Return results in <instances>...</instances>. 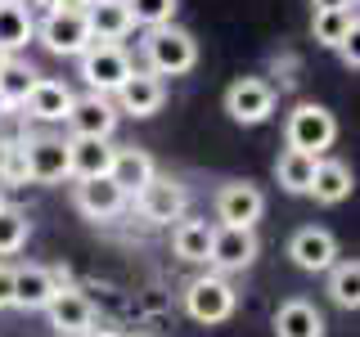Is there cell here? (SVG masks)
Here are the masks:
<instances>
[{
    "label": "cell",
    "instance_id": "obj_1",
    "mask_svg": "<svg viewBox=\"0 0 360 337\" xmlns=\"http://www.w3.org/2000/svg\"><path fill=\"white\" fill-rule=\"evenodd\" d=\"M140 45H144V72H153L158 81H162V77H185V72H194V63H198V41L189 37L185 27H176V22L149 27Z\"/></svg>",
    "mask_w": 360,
    "mask_h": 337
},
{
    "label": "cell",
    "instance_id": "obj_2",
    "mask_svg": "<svg viewBox=\"0 0 360 337\" xmlns=\"http://www.w3.org/2000/svg\"><path fill=\"white\" fill-rule=\"evenodd\" d=\"M284 140L292 153H307V157H324L338 140V117L324 104H297L288 112V126Z\"/></svg>",
    "mask_w": 360,
    "mask_h": 337
},
{
    "label": "cell",
    "instance_id": "obj_3",
    "mask_svg": "<svg viewBox=\"0 0 360 337\" xmlns=\"http://www.w3.org/2000/svg\"><path fill=\"white\" fill-rule=\"evenodd\" d=\"M239 306V292L230 288L225 275H198L185 288V315L194 324H225Z\"/></svg>",
    "mask_w": 360,
    "mask_h": 337
},
{
    "label": "cell",
    "instance_id": "obj_4",
    "mask_svg": "<svg viewBox=\"0 0 360 337\" xmlns=\"http://www.w3.org/2000/svg\"><path fill=\"white\" fill-rule=\"evenodd\" d=\"M135 72L131 54L122 45H108V41H95L90 50L82 54V81L90 86V95H117V86Z\"/></svg>",
    "mask_w": 360,
    "mask_h": 337
},
{
    "label": "cell",
    "instance_id": "obj_5",
    "mask_svg": "<svg viewBox=\"0 0 360 337\" xmlns=\"http://www.w3.org/2000/svg\"><path fill=\"white\" fill-rule=\"evenodd\" d=\"M225 112L239 126H262L275 112V86L262 81V77H239L230 90H225Z\"/></svg>",
    "mask_w": 360,
    "mask_h": 337
},
{
    "label": "cell",
    "instance_id": "obj_6",
    "mask_svg": "<svg viewBox=\"0 0 360 337\" xmlns=\"http://www.w3.org/2000/svg\"><path fill=\"white\" fill-rule=\"evenodd\" d=\"M117 117L122 112L112 108L108 95H72V108H68V131H72V140H108L112 131H117Z\"/></svg>",
    "mask_w": 360,
    "mask_h": 337
},
{
    "label": "cell",
    "instance_id": "obj_7",
    "mask_svg": "<svg viewBox=\"0 0 360 337\" xmlns=\"http://www.w3.org/2000/svg\"><path fill=\"white\" fill-rule=\"evenodd\" d=\"M135 207H140V216L149 225H172V220L185 216L189 189L180 185V180H172V176H153L149 185L135 194Z\"/></svg>",
    "mask_w": 360,
    "mask_h": 337
},
{
    "label": "cell",
    "instance_id": "obj_8",
    "mask_svg": "<svg viewBox=\"0 0 360 337\" xmlns=\"http://www.w3.org/2000/svg\"><path fill=\"white\" fill-rule=\"evenodd\" d=\"M266 211V194L248 180H230L217 189V220L225 230H252Z\"/></svg>",
    "mask_w": 360,
    "mask_h": 337
},
{
    "label": "cell",
    "instance_id": "obj_9",
    "mask_svg": "<svg viewBox=\"0 0 360 337\" xmlns=\"http://www.w3.org/2000/svg\"><path fill=\"white\" fill-rule=\"evenodd\" d=\"M22 166H27V180H37V185H59V180H68L72 176V166H68V140H59V135L22 140Z\"/></svg>",
    "mask_w": 360,
    "mask_h": 337
},
{
    "label": "cell",
    "instance_id": "obj_10",
    "mask_svg": "<svg viewBox=\"0 0 360 337\" xmlns=\"http://www.w3.org/2000/svg\"><path fill=\"white\" fill-rule=\"evenodd\" d=\"M37 37L45 41L50 54H68V59H82L90 45H95L86 14H45L41 27H37Z\"/></svg>",
    "mask_w": 360,
    "mask_h": 337
},
{
    "label": "cell",
    "instance_id": "obj_11",
    "mask_svg": "<svg viewBox=\"0 0 360 337\" xmlns=\"http://www.w3.org/2000/svg\"><path fill=\"white\" fill-rule=\"evenodd\" d=\"M288 256L307 275H329V265L338 261V239L329 230H320V225H302L288 239Z\"/></svg>",
    "mask_w": 360,
    "mask_h": 337
},
{
    "label": "cell",
    "instance_id": "obj_12",
    "mask_svg": "<svg viewBox=\"0 0 360 337\" xmlns=\"http://www.w3.org/2000/svg\"><path fill=\"white\" fill-rule=\"evenodd\" d=\"M162 104H167V86L153 72H144V67H135L127 81L117 86V99H112V108L127 112V117H153Z\"/></svg>",
    "mask_w": 360,
    "mask_h": 337
},
{
    "label": "cell",
    "instance_id": "obj_13",
    "mask_svg": "<svg viewBox=\"0 0 360 337\" xmlns=\"http://www.w3.org/2000/svg\"><path fill=\"white\" fill-rule=\"evenodd\" d=\"M72 202H77V211L90 216V220H112V216H122V211H127L131 198L122 194L108 176H99V180H77Z\"/></svg>",
    "mask_w": 360,
    "mask_h": 337
},
{
    "label": "cell",
    "instance_id": "obj_14",
    "mask_svg": "<svg viewBox=\"0 0 360 337\" xmlns=\"http://www.w3.org/2000/svg\"><path fill=\"white\" fill-rule=\"evenodd\" d=\"M257 261V234L252 230H225V225H217L212 230V252H207V265L212 270H243Z\"/></svg>",
    "mask_w": 360,
    "mask_h": 337
},
{
    "label": "cell",
    "instance_id": "obj_15",
    "mask_svg": "<svg viewBox=\"0 0 360 337\" xmlns=\"http://www.w3.org/2000/svg\"><path fill=\"white\" fill-rule=\"evenodd\" d=\"M45 315H50V324L63 337H86L90 329H95V306H90L77 288H59L50 297V306H45Z\"/></svg>",
    "mask_w": 360,
    "mask_h": 337
},
{
    "label": "cell",
    "instance_id": "obj_16",
    "mask_svg": "<svg viewBox=\"0 0 360 337\" xmlns=\"http://www.w3.org/2000/svg\"><path fill=\"white\" fill-rule=\"evenodd\" d=\"M158 176V166H153V157L144 153V149H112V166H108V180L122 189L127 198H135L144 185Z\"/></svg>",
    "mask_w": 360,
    "mask_h": 337
},
{
    "label": "cell",
    "instance_id": "obj_17",
    "mask_svg": "<svg viewBox=\"0 0 360 337\" xmlns=\"http://www.w3.org/2000/svg\"><path fill=\"white\" fill-rule=\"evenodd\" d=\"M22 108H27V117H37V121H63L68 108H72V90L63 81H54V77H37V86L27 90Z\"/></svg>",
    "mask_w": 360,
    "mask_h": 337
},
{
    "label": "cell",
    "instance_id": "obj_18",
    "mask_svg": "<svg viewBox=\"0 0 360 337\" xmlns=\"http://www.w3.org/2000/svg\"><path fill=\"white\" fill-rule=\"evenodd\" d=\"M275 337H324V315L307 297H288L275 310Z\"/></svg>",
    "mask_w": 360,
    "mask_h": 337
},
{
    "label": "cell",
    "instance_id": "obj_19",
    "mask_svg": "<svg viewBox=\"0 0 360 337\" xmlns=\"http://www.w3.org/2000/svg\"><path fill=\"white\" fill-rule=\"evenodd\" d=\"M54 275L45 265H18L14 270V306L18 310H45L54 297Z\"/></svg>",
    "mask_w": 360,
    "mask_h": 337
},
{
    "label": "cell",
    "instance_id": "obj_20",
    "mask_svg": "<svg viewBox=\"0 0 360 337\" xmlns=\"http://www.w3.org/2000/svg\"><path fill=\"white\" fill-rule=\"evenodd\" d=\"M86 22H90V37H95V41H108V45H117L135 27L131 14H127V0H90Z\"/></svg>",
    "mask_w": 360,
    "mask_h": 337
},
{
    "label": "cell",
    "instance_id": "obj_21",
    "mask_svg": "<svg viewBox=\"0 0 360 337\" xmlns=\"http://www.w3.org/2000/svg\"><path fill=\"white\" fill-rule=\"evenodd\" d=\"M68 166L77 180H99L112 166V144L108 140H68Z\"/></svg>",
    "mask_w": 360,
    "mask_h": 337
},
{
    "label": "cell",
    "instance_id": "obj_22",
    "mask_svg": "<svg viewBox=\"0 0 360 337\" xmlns=\"http://www.w3.org/2000/svg\"><path fill=\"white\" fill-rule=\"evenodd\" d=\"M32 37H37L32 9H22V0H0V54H18Z\"/></svg>",
    "mask_w": 360,
    "mask_h": 337
},
{
    "label": "cell",
    "instance_id": "obj_23",
    "mask_svg": "<svg viewBox=\"0 0 360 337\" xmlns=\"http://www.w3.org/2000/svg\"><path fill=\"white\" fill-rule=\"evenodd\" d=\"M311 198L324 202V207H338L342 198H352V171L333 157H320L315 162V180H311Z\"/></svg>",
    "mask_w": 360,
    "mask_h": 337
},
{
    "label": "cell",
    "instance_id": "obj_24",
    "mask_svg": "<svg viewBox=\"0 0 360 337\" xmlns=\"http://www.w3.org/2000/svg\"><path fill=\"white\" fill-rule=\"evenodd\" d=\"M212 230H217V225H207V220H180L176 230H172V247H176L180 261H189V265H207Z\"/></svg>",
    "mask_w": 360,
    "mask_h": 337
},
{
    "label": "cell",
    "instance_id": "obj_25",
    "mask_svg": "<svg viewBox=\"0 0 360 337\" xmlns=\"http://www.w3.org/2000/svg\"><path fill=\"white\" fill-rule=\"evenodd\" d=\"M352 32H356V5H347V9H324V14L311 18L315 45H329V50H338V45L352 37Z\"/></svg>",
    "mask_w": 360,
    "mask_h": 337
},
{
    "label": "cell",
    "instance_id": "obj_26",
    "mask_svg": "<svg viewBox=\"0 0 360 337\" xmlns=\"http://www.w3.org/2000/svg\"><path fill=\"white\" fill-rule=\"evenodd\" d=\"M315 162H320V157H307V153H292V149H284V153H279V162H275V180L288 189V194H311Z\"/></svg>",
    "mask_w": 360,
    "mask_h": 337
},
{
    "label": "cell",
    "instance_id": "obj_27",
    "mask_svg": "<svg viewBox=\"0 0 360 337\" xmlns=\"http://www.w3.org/2000/svg\"><path fill=\"white\" fill-rule=\"evenodd\" d=\"M329 297H333V306H342V310H356L360 306V265H356V256L352 261H338L329 265Z\"/></svg>",
    "mask_w": 360,
    "mask_h": 337
},
{
    "label": "cell",
    "instance_id": "obj_28",
    "mask_svg": "<svg viewBox=\"0 0 360 337\" xmlns=\"http://www.w3.org/2000/svg\"><path fill=\"white\" fill-rule=\"evenodd\" d=\"M32 86H37V72H32L27 63L9 59L0 67V108H22V99H27Z\"/></svg>",
    "mask_w": 360,
    "mask_h": 337
},
{
    "label": "cell",
    "instance_id": "obj_29",
    "mask_svg": "<svg viewBox=\"0 0 360 337\" xmlns=\"http://www.w3.org/2000/svg\"><path fill=\"white\" fill-rule=\"evenodd\" d=\"M27 234H32V220L22 216L18 207H0V256H14L27 247Z\"/></svg>",
    "mask_w": 360,
    "mask_h": 337
},
{
    "label": "cell",
    "instance_id": "obj_30",
    "mask_svg": "<svg viewBox=\"0 0 360 337\" xmlns=\"http://www.w3.org/2000/svg\"><path fill=\"white\" fill-rule=\"evenodd\" d=\"M127 14L140 27H167L176 18V0H127Z\"/></svg>",
    "mask_w": 360,
    "mask_h": 337
},
{
    "label": "cell",
    "instance_id": "obj_31",
    "mask_svg": "<svg viewBox=\"0 0 360 337\" xmlns=\"http://www.w3.org/2000/svg\"><path fill=\"white\" fill-rule=\"evenodd\" d=\"M5 306H14V270L0 265V310Z\"/></svg>",
    "mask_w": 360,
    "mask_h": 337
},
{
    "label": "cell",
    "instance_id": "obj_32",
    "mask_svg": "<svg viewBox=\"0 0 360 337\" xmlns=\"http://www.w3.org/2000/svg\"><path fill=\"white\" fill-rule=\"evenodd\" d=\"M90 0H50V14H86Z\"/></svg>",
    "mask_w": 360,
    "mask_h": 337
},
{
    "label": "cell",
    "instance_id": "obj_33",
    "mask_svg": "<svg viewBox=\"0 0 360 337\" xmlns=\"http://www.w3.org/2000/svg\"><path fill=\"white\" fill-rule=\"evenodd\" d=\"M338 54H342V63L352 67V72H356V67H360V50H356V32H352V37H347L342 45H338Z\"/></svg>",
    "mask_w": 360,
    "mask_h": 337
},
{
    "label": "cell",
    "instance_id": "obj_34",
    "mask_svg": "<svg viewBox=\"0 0 360 337\" xmlns=\"http://www.w3.org/2000/svg\"><path fill=\"white\" fill-rule=\"evenodd\" d=\"M315 5V14H324V9H347V5H356V0H311Z\"/></svg>",
    "mask_w": 360,
    "mask_h": 337
},
{
    "label": "cell",
    "instance_id": "obj_35",
    "mask_svg": "<svg viewBox=\"0 0 360 337\" xmlns=\"http://www.w3.org/2000/svg\"><path fill=\"white\" fill-rule=\"evenodd\" d=\"M86 337H122V333H112V329H90Z\"/></svg>",
    "mask_w": 360,
    "mask_h": 337
},
{
    "label": "cell",
    "instance_id": "obj_36",
    "mask_svg": "<svg viewBox=\"0 0 360 337\" xmlns=\"http://www.w3.org/2000/svg\"><path fill=\"white\" fill-rule=\"evenodd\" d=\"M37 5H50V0H37Z\"/></svg>",
    "mask_w": 360,
    "mask_h": 337
},
{
    "label": "cell",
    "instance_id": "obj_37",
    "mask_svg": "<svg viewBox=\"0 0 360 337\" xmlns=\"http://www.w3.org/2000/svg\"><path fill=\"white\" fill-rule=\"evenodd\" d=\"M0 207H5V198H0Z\"/></svg>",
    "mask_w": 360,
    "mask_h": 337
},
{
    "label": "cell",
    "instance_id": "obj_38",
    "mask_svg": "<svg viewBox=\"0 0 360 337\" xmlns=\"http://www.w3.org/2000/svg\"><path fill=\"white\" fill-rule=\"evenodd\" d=\"M0 112H5V108H0Z\"/></svg>",
    "mask_w": 360,
    "mask_h": 337
}]
</instances>
